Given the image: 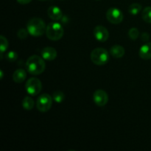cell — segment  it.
Returning <instances> with one entry per match:
<instances>
[{"label": "cell", "mask_w": 151, "mask_h": 151, "mask_svg": "<svg viewBox=\"0 0 151 151\" xmlns=\"http://www.w3.org/2000/svg\"><path fill=\"white\" fill-rule=\"evenodd\" d=\"M44 59L38 55H32L26 62V69L29 74L38 75L42 73L46 68Z\"/></svg>", "instance_id": "obj_1"}, {"label": "cell", "mask_w": 151, "mask_h": 151, "mask_svg": "<svg viewBox=\"0 0 151 151\" xmlns=\"http://www.w3.org/2000/svg\"><path fill=\"white\" fill-rule=\"evenodd\" d=\"M27 29L31 35L35 37H39L42 35L44 32H46L47 26L43 19L35 17L31 19L28 22Z\"/></svg>", "instance_id": "obj_2"}, {"label": "cell", "mask_w": 151, "mask_h": 151, "mask_svg": "<svg viewBox=\"0 0 151 151\" xmlns=\"http://www.w3.org/2000/svg\"><path fill=\"white\" fill-rule=\"evenodd\" d=\"M64 33V29L60 24L58 22H50L47 26L46 35L47 37L51 41H58L63 37Z\"/></svg>", "instance_id": "obj_3"}, {"label": "cell", "mask_w": 151, "mask_h": 151, "mask_svg": "<svg viewBox=\"0 0 151 151\" xmlns=\"http://www.w3.org/2000/svg\"><path fill=\"white\" fill-rule=\"evenodd\" d=\"M91 60L97 66H103L109 60V53L106 49L98 47L93 50L91 52Z\"/></svg>", "instance_id": "obj_4"}, {"label": "cell", "mask_w": 151, "mask_h": 151, "mask_svg": "<svg viewBox=\"0 0 151 151\" xmlns=\"http://www.w3.org/2000/svg\"><path fill=\"white\" fill-rule=\"evenodd\" d=\"M52 105V97L48 94H43L38 97L36 101V107L41 112H47L50 110Z\"/></svg>", "instance_id": "obj_5"}, {"label": "cell", "mask_w": 151, "mask_h": 151, "mask_svg": "<svg viewBox=\"0 0 151 151\" xmlns=\"http://www.w3.org/2000/svg\"><path fill=\"white\" fill-rule=\"evenodd\" d=\"M25 88L28 94L32 96H35L41 92L42 89V83L38 78H31L27 81Z\"/></svg>", "instance_id": "obj_6"}, {"label": "cell", "mask_w": 151, "mask_h": 151, "mask_svg": "<svg viewBox=\"0 0 151 151\" xmlns=\"http://www.w3.org/2000/svg\"><path fill=\"white\" fill-rule=\"evenodd\" d=\"M106 18L110 23L114 24H119L122 22L124 16L119 9L116 7H111L106 12Z\"/></svg>", "instance_id": "obj_7"}, {"label": "cell", "mask_w": 151, "mask_h": 151, "mask_svg": "<svg viewBox=\"0 0 151 151\" xmlns=\"http://www.w3.org/2000/svg\"><path fill=\"white\" fill-rule=\"evenodd\" d=\"M93 100L97 106L102 107L107 104L109 101V95L104 90H96L93 94Z\"/></svg>", "instance_id": "obj_8"}, {"label": "cell", "mask_w": 151, "mask_h": 151, "mask_svg": "<svg viewBox=\"0 0 151 151\" xmlns=\"http://www.w3.org/2000/svg\"><path fill=\"white\" fill-rule=\"evenodd\" d=\"M94 36L100 42H105L109 39V30L105 27L98 25L94 29Z\"/></svg>", "instance_id": "obj_9"}, {"label": "cell", "mask_w": 151, "mask_h": 151, "mask_svg": "<svg viewBox=\"0 0 151 151\" xmlns=\"http://www.w3.org/2000/svg\"><path fill=\"white\" fill-rule=\"evenodd\" d=\"M41 56L46 60H53L57 57V51L55 48L51 47H44L41 50Z\"/></svg>", "instance_id": "obj_10"}, {"label": "cell", "mask_w": 151, "mask_h": 151, "mask_svg": "<svg viewBox=\"0 0 151 151\" xmlns=\"http://www.w3.org/2000/svg\"><path fill=\"white\" fill-rule=\"evenodd\" d=\"M47 14L49 17L54 21H59L63 17V13L61 10L57 6H51L47 10Z\"/></svg>", "instance_id": "obj_11"}, {"label": "cell", "mask_w": 151, "mask_h": 151, "mask_svg": "<svg viewBox=\"0 0 151 151\" xmlns=\"http://www.w3.org/2000/svg\"><path fill=\"white\" fill-rule=\"evenodd\" d=\"M139 56L144 60L151 59V43H146L140 47Z\"/></svg>", "instance_id": "obj_12"}, {"label": "cell", "mask_w": 151, "mask_h": 151, "mask_svg": "<svg viewBox=\"0 0 151 151\" xmlns=\"http://www.w3.org/2000/svg\"><path fill=\"white\" fill-rule=\"evenodd\" d=\"M110 54L115 58H120L125 55V49L120 45H114L110 49Z\"/></svg>", "instance_id": "obj_13"}, {"label": "cell", "mask_w": 151, "mask_h": 151, "mask_svg": "<svg viewBox=\"0 0 151 151\" xmlns=\"http://www.w3.org/2000/svg\"><path fill=\"white\" fill-rule=\"evenodd\" d=\"M27 78V72L26 71L22 69H19L14 72L13 74V80L14 82L17 83H21L24 82Z\"/></svg>", "instance_id": "obj_14"}, {"label": "cell", "mask_w": 151, "mask_h": 151, "mask_svg": "<svg viewBox=\"0 0 151 151\" xmlns=\"http://www.w3.org/2000/svg\"><path fill=\"white\" fill-rule=\"evenodd\" d=\"M34 105H35L34 100L29 97H24L22 100V107L27 111L32 110L34 107Z\"/></svg>", "instance_id": "obj_15"}, {"label": "cell", "mask_w": 151, "mask_h": 151, "mask_svg": "<svg viewBox=\"0 0 151 151\" xmlns=\"http://www.w3.org/2000/svg\"><path fill=\"white\" fill-rule=\"evenodd\" d=\"M142 10V5L139 3H133L128 7V12L131 15H137Z\"/></svg>", "instance_id": "obj_16"}, {"label": "cell", "mask_w": 151, "mask_h": 151, "mask_svg": "<svg viewBox=\"0 0 151 151\" xmlns=\"http://www.w3.org/2000/svg\"><path fill=\"white\" fill-rule=\"evenodd\" d=\"M142 19L147 23H151V7H146L142 13Z\"/></svg>", "instance_id": "obj_17"}, {"label": "cell", "mask_w": 151, "mask_h": 151, "mask_svg": "<svg viewBox=\"0 0 151 151\" xmlns=\"http://www.w3.org/2000/svg\"><path fill=\"white\" fill-rule=\"evenodd\" d=\"M0 41H1V45H0V50H1V58H2V54L7 50L8 47V41L7 38L3 35L0 36Z\"/></svg>", "instance_id": "obj_18"}, {"label": "cell", "mask_w": 151, "mask_h": 151, "mask_svg": "<svg viewBox=\"0 0 151 151\" xmlns=\"http://www.w3.org/2000/svg\"><path fill=\"white\" fill-rule=\"evenodd\" d=\"M52 98L56 103H60L63 102V100L65 98V94L61 91H56L53 93Z\"/></svg>", "instance_id": "obj_19"}, {"label": "cell", "mask_w": 151, "mask_h": 151, "mask_svg": "<svg viewBox=\"0 0 151 151\" xmlns=\"http://www.w3.org/2000/svg\"><path fill=\"white\" fill-rule=\"evenodd\" d=\"M128 35L132 40H137L139 35V29L136 27H132L129 29L128 32Z\"/></svg>", "instance_id": "obj_20"}, {"label": "cell", "mask_w": 151, "mask_h": 151, "mask_svg": "<svg viewBox=\"0 0 151 151\" xmlns=\"http://www.w3.org/2000/svg\"><path fill=\"white\" fill-rule=\"evenodd\" d=\"M6 58L8 61L13 62L18 58V54L15 51H10L6 55Z\"/></svg>", "instance_id": "obj_21"}, {"label": "cell", "mask_w": 151, "mask_h": 151, "mask_svg": "<svg viewBox=\"0 0 151 151\" xmlns=\"http://www.w3.org/2000/svg\"><path fill=\"white\" fill-rule=\"evenodd\" d=\"M28 33H29V32H28L27 29H24V28H22V29H20L19 31H18L17 36L19 37L20 39L23 40V39H25V38L27 37Z\"/></svg>", "instance_id": "obj_22"}, {"label": "cell", "mask_w": 151, "mask_h": 151, "mask_svg": "<svg viewBox=\"0 0 151 151\" xmlns=\"http://www.w3.org/2000/svg\"><path fill=\"white\" fill-rule=\"evenodd\" d=\"M16 1H17L18 2L21 4H28V3L30 2L32 0H16Z\"/></svg>", "instance_id": "obj_23"}, {"label": "cell", "mask_w": 151, "mask_h": 151, "mask_svg": "<svg viewBox=\"0 0 151 151\" xmlns=\"http://www.w3.org/2000/svg\"><path fill=\"white\" fill-rule=\"evenodd\" d=\"M141 38L143 40V41H147V40H148L149 38V35L147 33V32H144V33L142 35Z\"/></svg>", "instance_id": "obj_24"}, {"label": "cell", "mask_w": 151, "mask_h": 151, "mask_svg": "<svg viewBox=\"0 0 151 151\" xmlns=\"http://www.w3.org/2000/svg\"><path fill=\"white\" fill-rule=\"evenodd\" d=\"M0 74H1V77H0V78H1V79H2V78H3V71L2 70H0Z\"/></svg>", "instance_id": "obj_25"}, {"label": "cell", "mask_w": 151, "mask_h": 151, "mask_svg": "<svg viewBox=\"0 0 151 151\" xmlns=\"http://www.w3.org/2000/svg\"><path fill=\"white\" fill-rule=\"evenodd\" d=\"M39 1H46V0H39Z\"/></svg>", "instance_id": "obj_26"}, {"label": "cell", "mask_w": 151, "mask_h": 151, "mask_svg": "<svg viewBox=\"0 0 151 151\" xmlns=\"http://www.w3.org/2000/svg\"><path fill=\"white\" fill-rule=\"evenodd\" d=\"M97 1H100V0H97Z\"/></svg>", "instance_id": "obj_27"}, {"label": "cell", "mask_w": 151, "mask_h": 151, "mask_svg": "<svg viewBox=\"0 0 151 151\" xmlns=\"http://www.w3.org/2000/svg\"><path fill=\"white\" fill-rule=\"evenodd\" d=\"M61 1H63V0H61Z\"/></svg>", "instance_id": "obj_28"}]
</instances>
